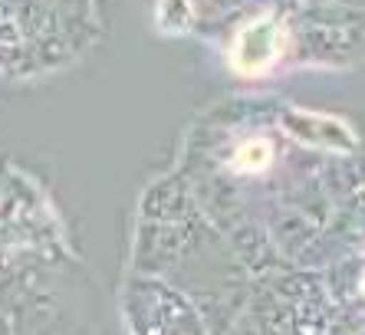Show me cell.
<instances>
[{
  "label": "cell",
  "mask_w": 365,
  "mask_h": 335,
  "mask_svg": "<svg viewBox=\"0 0 365 335\" xmlns=\"http://www.w3.org/2000/svg\"><path fill=\"white\" fill-rule=\"evenodd\" d=\"M273 158V148L264 142V138H254V142L240 145L237 151H234V168H240V171H264L267 165H270Z\"/></svg>",
  "instance_id": "3957f363"
},
{
  "label": "cell",
  "mask_w": 365,
  "mask_h": 335,
  "mask_svg": "<svg viewBox=\"0 0 365 335\" xmlns=\"http://www.w3.org/2000/svg\"><path fill=\"white\" fill-rule=\"evenodd\" d=\"M283 125L309 145H336V148H349L352 145L349 128L342 122H336V118H319V115H309V112H289L283 118Z\"/></svg>",
  "instance_id": "7a4b0ae2"
},
{
  "label": "cell",
  "mask_w": 365,
  "mask_h": 335,
  "mask_svg": "<svg viewBox=\"0 0 365 335\" xmlns=\"http://www.w3.org/2000/svg\"><path fill=\"white\" fill-rule=\"evenodd\" d=\"M283 46H287V30H283L280 20L257 17L247 26H240V34L234 36L230 63H234L237 73L257 76V73H264V69H270L283 56Z\"/></svg>",
  "instance_id": "6da1fadb"
}]
</instances>
